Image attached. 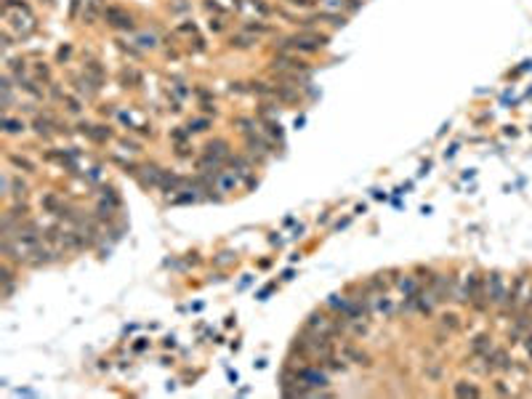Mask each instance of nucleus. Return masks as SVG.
I'll use <instances>...</instances> for the list:
<instances>
[{"mask_svg": "<svg viewBox=\"0 0 532 399\" xmlns=\"http://www.w3.org/2000/svg\"><path fill=\"white\" fill-rule=\"evenodd\" d=\"M487 301L489 303H503L508 298V293H506V288H503V277L495 272V274H489V280H487Z\"/></svg>", "mask_w": 532, "mask_h": 399, "instance_id": "obj_1", "label": "nucleus"}, {"mask_svg": "<svg viewBox=\"0 0 532 399\" xmlns=\"http://www.w3.org/2000/svg\"><path fill=\"white\" fill-rule=\"evenodd\" d=\"M309 330L319 333V336H333V333L338 330V325H333L325 314H311L309 317Z\"/></svg>", "mask_w": 532, "mask_h": 399, "instance_id": "obj_2", "label": "nucleus"}, {"mask_svg": "<svg viewBox=\"0 0 532 399\" xmlns=\"http://www.w3.org/2000/svg\"><path fill=\"white\" fill-rule=\"evenodd\" d=\"M487 359L492 362L489 367H498V370H511V367H514V359H508L506 351H489Z\"/></svg>", "mask_w": 532, "mask_h": 399, "instance_id": "obj_3", "label": "nucleus"}, {"mask_svg": "<svg viewBox=\"0 0 532 399\" xmlns=\"http://www.w3.org/2000/svg\"><path fill=\"white\" fill-rule=\"evenodd\" d=\"M104 16L109 19L115 27H131V24H133V21H131V16H125V13H123V11H117V8H109V11L104 13Z\"/></svg>", "mask_w": 532, "mask_h": 399, "instance_id": "obj_4", "label": "nucleus"}, {"mask_svg": "<svg viewBox=\"0 0 532 399\" xmlns=\"http://www.w3.org/2000/svg\"><path fill=\"white\" fill-rule=\"evenodd\" d=\"M474 351H477V354H484V357H487V354H489V338H487V336H479L477 341H474Z\"/></svg>", "mask_w": 532, "mask_h": 399, "instance_id": "obj_5", "label": "nucleus"}, {"mask_svg": "<svg viewBox=\"0 0 532 399\" xmlns=\"http://www.w3.org/2000/svg\"><path fill=\"white\" fill-rule=\"evenodd\" d=\"M455 394H458V397H479V389L466 386V383H458V386H455Z\"/></svg>", "mask_w": 532, "mask_h": 399, "instance_id": "obj_6", "label": "nucleus"}, {"mask_svg": "<svg viewBox=\"0 0 532 399\" xmlns=\"http://www.w3.org/2000/svg\"><path fill=\"white\" fill-rule=\"evenodd\" d=\"M208 154H226V144H224V141H216V144H208Z\"/></svg>", "mask_w": 532, "mask_h": 399, "instance_id": "obj_7", "label": "nucleus"}, {"mask_svg": "<svg viewBox=\"0 0 532 399\" xmlns=\"http://www.w3.org/2000/svg\"><path fill=\"white\" fill-rule=\"evenodd\" d=\"M455 319H458L455 314H444V325H450V327H455V325H458V322H455Z\"/></svg>", "mask_w": 532, "mask_h": 399, "instance_id": "obj_8", "label": "nucleus"}, {"mask_svg": "<svg viewBox=\"0 0 532 399\" xmlns=\"http://www.w3.org/2000/svg\"><path fill=\"white\" fill-rule=\"evenodd\" d=\"M524 349H527V354H530V357H532V333H530V336H527V338H524Z\"/></svg>", "mask_w": 532, "mask_h": 399, "instance_id": "obj_9", "label": "nucleus"}]
</instances>
